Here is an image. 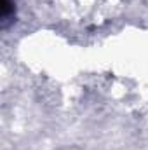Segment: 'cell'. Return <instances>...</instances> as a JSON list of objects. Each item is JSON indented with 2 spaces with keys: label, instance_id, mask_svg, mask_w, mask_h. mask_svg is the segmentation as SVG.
<instances>
[{
  "label": "cell",
  "instance_id": "1",
  "mask_svg": "<svg viewBox=\"0 0 148 150\" xmlns=\"http://www.w3.org/2000/svg\"><path fill=\"white\" fill-rule=\"evenodd\" d=\"M14 0H2V26L5 28L7 23L14 18Z\"/></svg>",
  "mask_w": 148,
  "mask_h": 150
}]
</instances>
